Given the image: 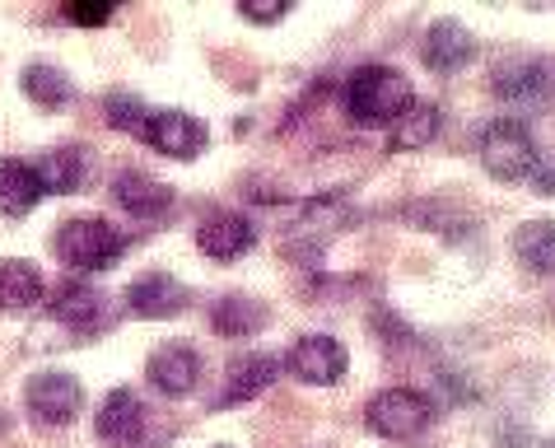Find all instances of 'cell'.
Segmentation results:
<instances>
[{
    "mask_svg": "<svg viewBox=\"0 0 555 448\" xmlns=\"http://www.w3.org/2000/svg\"><path fill=\"white\" fill-rule=\"evenodd\" d=\"M411 103H415V94H411L406 75L392 66H360L346 80V113H350V121H360V127H388Z\"/></svg>",
    "mask_w": 555,
    "mask_h": 448,
    "instance_id": "cell-1",
    "label": "cell"
},
{
    "mask_svg": "<svg viewBox=\"0 0 555 448\" xmlns=\"http://www.w3.org/2000/svg\"><path fill=\"white\" fill-rule=\"evenodd\" d=\"M56 253L75 271H103V267H113V261L127 253V234L113 229L107 220H89V215H80V220L61 225Z\"/></svg>",
    "mask_w": 555,
    "mask_h": 448,
    "instance_id": "cell-2",
    "label": "cell"
},
{
    "mask_svg": "<svg viewBox=\"0 0 555 448\" xmlns=\"http://www.w3.org/2000/svg\"><path fill=\"white\" fill-rule=\"evenodd\" d=\"M481 164L495 174L500 182H518V178H532L537 164H542V150L528 136V127L514 117H500L481 131Z\"/></svg>",
    "mask_w": 555,
    "mask_h": 448,
    "instance_id": "cell-3",
    "label": "cell"
},
{
    "mask_svg": "<svg viewBox=\"0 0 555 448\" xmlns=\"http://www.w3.org/2000/svg\"><path fill=\"white\" fill-rule=\"evenodd\" d=\"M364 421L383 439H415L429 430V421H435V401L415 388H388L364 407Z\"/></svg>",
    "mask_w": 555,
    "mask_h": 448,
    "instance_id": "cell-4",
    "label": "cell"
},
{
    "mask_svg": "<svg viewBox=\"0 0 555 448\" xmlns=\"http://www.w3.org/2000/svg\"><path fill=\"white\" fill-rule=\"evenodd\" d=\"M135 136H141L150 150L168 154V159H196V154L206 150V127L192 113H178V107H154V113H145Z\"/></svg>",
    "mask_w": 555,
    "mask_h": 448,
    "instance_id": "cell-5",
    "label": "cell"
},
{
    "mask_svg": "<svg viewBox=\"0 0 555 448\" xmlns=\"http://www.w3.org/2000/svg\"><path fill=\"white\" fill-rule=\"evenodd\" d=\"M28 411H34L38 425H70L75 411H80V379L66 374V369H42V374L28 379Z\"/></svg>",
    "mask_w": 555,
    "mask_h": 448,
    "instance_id": "cell-6",
    "label": "cell"
},
{
    "mask_svg": "<svg viewBox=\"0 0 555 448\" xmlns=\"http://www.w3.org/2000/svg\"><path fill=\"white\" fill-rule=\"evenodd\" d=\"M289 369H295V379L313 383V388H332V383L346 379L350 355H346V346L336 342V336L308 332V336L295 342V350H289Z\"/></svg>",
    "mask_w": 555,
    "mask_h": 448,
    "instance_id": "cell-7",
    "label": "cell"
},
{
    "mask_svg": "<svg viewBox=\"0 0 555 448\" xmlns=\"http://www.w3.org/2000/svg\"><path fill=\"white\" fill-rule=\"evenodd\" d=\"M145 374L154 383V393L164 397H188L196 383H202V355H196L192 346H159L150 355Z\"/></svg>",
    "mask_w": 555,
    "mask_h": 448,
    "instance_id": "cell-8",
    "label": "cell"
},
{
    "mask_svg": "<svg viewBox=\"0 0 555 448\" xmlns=\"http://www.w3.org/2000/svg\"><path fill=\"white\" fill-rule=\"evenodd\" d=\"M94 430H99L103 444H113V448H135V439H141V430H145V407H141V397H135L131 388H113V393L103 397Z\"/></svg>",
    "mask_w": 555,
    "mask_h": 448,
    "instance_id": "cell-9",
    "label": "cell"
},
{
    "mask_svg": "<svg viewBox=\"0 0 555 448\" xmlns=\"http://www.w3.org/2000/svg\"><path fill=\"white\" fill-rule=\"evenodd\" d=\"M257 243V229L248 215H234V210H220L210 215V220H202V229H196V248L210 253L215 261H234L243 257Z\"/></svg>",
    "mask_w": 555,
    "mask_h": 448,
    "instance_id": "cell-10",
    "label": "cell"
},
{
    "mask_svg": "<svg viewBox=\"0 0 555 448\" xmlns=\"http://www.w3.org/2000/svg\"><path fill=\"white\" fill-rule=\"evenodd\" d=\"M127 308L135 318H173L188 308V285L173 281V276H164V271H150L141 281H131Z\"/></svg>",
    "mask_w": 555,
    "mask_h": 448,
    "instance_id": "cell-11",
    "label": "cell"
},
{
    "mask_svg": "<svg viewBox=\"0 0 555 448\" xmlns=\"http://www.w3.org/2000/svg\"><path fill=\"white\" fill-rule=\"evenodd\" d=\"M476 56V38L472 28H462L457 20H435L425 34V66L439 71V75H453L462 71L467 61Z\"/></svg>",
    "mask_w": 555,
    "mask_h": 448,
    "instance_id": "cell-12",
    "label": "cell"
},
{
    "mask_svg": "<svg viewBox=\"0 0 555 448\" xmlns=\"http://www.w3.org/2000/svg\"><path fill=\"white\" fill-rule=\"evenodd\" d=\"M113 196H117L121 210L135 215V220H159V215H168V206H173V188H164V182L150 178V174H135V168L117 174Z\"/></svg>",
    "mask_w": 555,
    "mask_h": 448,
    "instance_id": "cell-13",
    "label": "cell"
},
{
    "mask_svg": "<svg viewBox=\"0 0 555 448\" xmlns=\"http://www.w3.org/2000/svg\"><path fill=\"white\" fill-rule=\"evenodd\" d=\"M546 89H551V75H546V61H537V56L508 61L495 75V94L508 107H537L546 99Z\"/></svg>",
    "mask_w": 555,
    "mask_h": 448,
    "instance_id": "cell-14",
    "label": "cell"
},
{
    "mask_svg": "<svg viewBox=\"0 0 555 448\" xmlns=\"http://www.w3.org/2000/svg\"><path fill=\"white\" fill-rule=\"evenodd\" d=\"M275 379H281V360H275V355H238L224 374L220 407H234V401H248L257 393H267Z\"/></svg>",
    "mask_w": 555,
    "mask_h": 448,
    "instance_id": "cell-15",
    "label": "cell"
},
{
    "mask_svg": "<svg viewBox=\"0 0 555 448\" xmlns=\"http://www.w3.org/2000/svg\"><path fill=\"white\" fill-rule=\"evenodd\" d=\"M38 168V182H42V192H80L85 182H89V150L85 145H61V150H52L42 164H34Z\"/></svg>",
    "mask_w": 555,
    "mask_h": 448,
    "instance_id": "cell-16",
    "label": "cell"
},
{
    "mask_svg": "<svg viewBox=\"0 0 555 448\" xmlns=\"http://www.w3.org/2000/svg\"><path fill=\"white\" fill-rule=\"evenodd\" d=\"M48 196L38 182V168L24 159H0V215H28Z\"/></svg>",
    "mask_w": 555,
    "mask_h": 448,
    "instance_id": "cell-17",
    "label": "cell"
},
{
    "mask_svg": "<svg viewBox=\"0 0 555 448\" xmlns=\"http://www.w3.org/2000/svg\"><path fill=\"white\" fill-rule=\"evenodd\" d=\"M210 322L220 336H253L257 328H267V308L253 295H224L210 308Z\"/></svg>",
    "mask_w": 555,
    "mask_h": 448,
    "instance_id": "cell-18",
    "label": "cell"
},
{
    "mask_svg": "<svg viewBox=\"0 0 555 448\" xmlns=\"http://www.w3.org/2000/svg\"><path fill=\"white\" fill-rule=\"evenodd\" d=\"M514 253H518L522 267L537 271V276L555 271V220H528L514 234Z\"/></svg>",
    "mask_w": 555,
    "mask_h": 448,
    "instance_id": "cell-19",
    "label": "cell"
},
{
    "mask_svg": "<svg viewBox=\"0 0 555 448\" xmlns=\"http://www.w3.org/2000/svg\"><path fill=\"white\" fill-rule=\"evenodd\" d=\"M439 107L435 103H411L402 117L392 121V150H425L439 136Z\"/></svg>",
    "mask_w": 555,
    "mask_h": 448,
    "instance_id": "cell-20",
    "label": "cell"
},
{
    "mask_svg": "<svg viewBox=\"0 0 555 448\" xmlns=\"http://www.w3.org/2000/svg\"><path fill=\"white\" fill-rule=\"evenodd\" d=\"M42 299V276L28 261H0V308H34Z\"/></svg>",
    "mask_w": 555,
    "mask_h": 448,
    "instance_id": "cell-21",
    "label": "cell"
},
{
    "mask_svg": "<svg viewBox=\"0 0 555 448\" xmlns=\"http://www.w3.org/2000/svg\"><path fill=\"white\" fill-rule=\"evenodd\" d=\"M52 313L61 322H70V328H94V322H103V295L89 285H66V290H56Z\"/></svg>",
    "mask_w": 555,
    "mask_h": 448,
    "instance_id": "cell-22",
    "label": "cell"
},
{
    "mask_svg": "<svg viewBox=\"0 0 555 448\" xmlns=\"http://www.w3.org/2000/svg\"><path fill=\"white\" fill-rule=\"evenodd\" d=\"M24 94L34 103H42V107H61V103H70L75 89L56 66H28L24 71Z\"/></svg>",
    "mask_w": 555,
    "mask_h": 448,
    "instance_id": "cell-23",
    "label": "cell"
},
{
    "mask_svg": "<svg viewBox=\"0 0 555 448\" xmlns=\"http://www.w3.org/2000/svg\"><path fill=\"white\" fill-rule=\"evenodd\" d=\"M107 121H113L117 131H141L145 103L135 99V94H107Z\"/></svg>",
    "mask_w": 555,
    "mask_h": 448,
    "instance_id": "cell-24",
    "label": "cell"
},
{
    "mask_svg": "<svg viewBox=\"0 0 555 448\" xmlns=\"http://www.w3.org/2000/svg\"><path fill=\"white\" fill-rule=\"evenodd\" d=\"M238 14H243V20H253V24H271V20H285L289 5H285V0H275V5H253V0H243Z\"/></svg>",
    "mask_w": 555,
    "mask_h": 448,
    "instance_id": "cell-25",
    "label": "cell"
},
{
    "mask_svg": "<svg viewBox=\"0 0 555 448\" xmlns=\"http://www.w3.org/2000/svg\"><path fill=\"white\" fill-rule=\"evenodd\" d=\"M107 14H113L107 5H70L66 20H70V24H107Z\"/></svg>",
    "mask_w": 555,
    "mask_h": 448,
    "instance_id": "cell-26",
    "label": "cell"
}]
</instances>
